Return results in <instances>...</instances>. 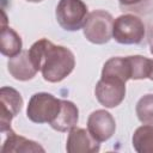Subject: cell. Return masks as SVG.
<instances>
[{"mask_svg":"<svg viewBox=\"0 0 153 153\" xmlns=\"http://www.w3.org/2000/svg\"><path fill=\"white\" fill-rule=\"evenodd\" d=\"M30 57L37 71L48 82H60L75 67L74 54L66 47L56 45L47 38L35 42L29 49Z\"/></svg>","mask_w":153,"mask_h":153,"instance_id":"6da1fadb","label":"cell"},{"mask_svg":"<svg viewBox=\"0 0 153 153\" xmlns=\"http://www.w3.org/2000/svg\"><path fill=\"white\" fill-rule=\"evenodd\" d=\"M87 130L97 141H106L115 134V118L106 110H96L91 112V115L87 118Z\"/></svg>","mask_w":153,"mask_h":153,"instance_id":"ba28073f","label":"cell"},{"mask_svg":"<svg viewBox=\"0 0 153 153\" xmlns=\"http://www.w3.org/2000/svg\"><path fill=\"white\" fill-rule=\"evenodd\" d=\"M94 94L103 106L116 108L126 97V81L115 76H102L96 85Z\"/></svg>","mask_w":153,"mask_h":153,"instance_id":"8992f818","label":"cell"},{"mask_svg":"<svg viewBox=\"0 0 153 153\" xmlns=\"http://www.w3.org/2000/svg\"><path fill=\"white\" fill-rule=\"evenodd\" d=\"M149 79L153 81V67H152V72H151V74H149Z\"/></svg>","mask_w":153,"mask_h":153,"instance_id":"ffe728a7","label":"cell"},{"mask_svg":"<svg viewBox=\"0 0 153 153\" xmlns=\"http://www.w3.org/2000/svg\"><path fill=\"white\" fill-rule=\"evenodd\" d=\"M78 121H79V110H78L76 105L71 100L62 99L61 110H60L59 115L49 124L53 129L65 133V131H69L72 128H74L76 126Z\"/></svg>","mask_w":153,"mask_h":153,"instance_id":"7c38bea8","label":"cell"},{"mask_svg":"<svg viewBox=\"0 0 153 153\" xmlns=\"http://www.w3.org/2000/svg\"><path fill=\"white\" fill-rule=\"evenodd\" d=\"M7 137L5 139L1 153H36L42 152L44 153L45 149L37 142L29 140L24 136L17 135L13 130L7 131Z\"/></svg>","mask_w":153,"mask_h":153,"instance_id":"8fae6325","label":"cell"},{"mask_svg":"<svg viewBox=\"0 0 153 153\" xmlns=\"http://www.w3.org/2000/svg\"><path fill=\"white\" fill-rule=\"evenodd\" d=\"M102 76H115L127 82L130 79V66L128 59L122 56L109 59L103 66Z\"/></svg>","mask_w":153,"mask_h":153,"instance_id":"5bb4252c","label":"cell"},{"mask_svg":"<svg viewBox=\"0 0 153 153\" xmlns=\"http://www.w3.org/2000/svg\"><path fill=\"white\" fill-rule=\"evenodd\" d=\"M23 97L13 87L4 86L0 90V105H1V116H0V129L1 133L12 130L11 122L23 108Z\"/></svg>","mask_w":153,"mask_h":153,"instance_id":"52a82bcc","label":"cell"},{"mask_svg":"<svg viewBox=\"0 0 153 153\" xmlns=\"http://www.w3.org/2000/svg\"><path fill=\"white\" fill-rule=\"evenodd\" d=\"M1 54L7 57H14L23 50V42L20 36L10 26L1 25V38H0Z\"/></svg>","mask_w":153,"mask_h":153,"instance_id":"4fadbf2b","label":"cell"},{"mask_svg":"<svg viewBox=\"0 0 153 153\" xmlns=\"http://www.w3.org/2000/svg\"><path fill=\"white\" fill-rule=\"evenodd\" d=\"M127 59L130 66V79L141 80V79L149 78V74L153 67V60L142 55L127 56Z\"/></svg>","mask_w":153,"mask_h":153,"instance_id":"2e32d148","label":"cell"},{"mask_svg":"<svg viewBox=\"0 0 153 153\" xmlns=\"http://www.w3.org/2000/svg\"><path fill=\"white\" fill-rule=\"evenodd\" d=\"M149 47H151L149 51L153 54V27H152V30H151V35H149Z\"/></svg>","mask_w":153,"mask_h":153,"instance_id":"d6986e66","label":"cell"},{"mask_svg":"<svg viewBox=\"0 0 153 153\" xmlns=\"http://www.w3.org/2000/svg\"><path fill=\"white\" fill-rule=\"evenodd\" d=\"M118 1H120L122 7H128V8H130L133 6H136V5L142 2V0H118Z\"/></svg>","mask_w":153,"mask_h":153,"instance_id":"ac0fdd59","label":"cell"},{"mask_svg":"<svg viewBox=\"0 0 153 153\" xmlns=\"http://www.w3.org/2000/svg\"><path fill=\"white\" fill-rule=\"evenodd\" d=\"M7 69L10 74L19 81L31 80L38 72L32 63L29 50H22L17 56L11 57L7 62Z\"/></svg>","mask_w":153,"mask_h":153,"instance_id":"30bf717a","label":"cell"},{"mask_svg":"<svg viewBox=\"0 0 153 153\" xmlns=\"http://www.w3.org/2000/svg\"><path fill=\"white\" fill-rule=\"evenodd\" d=\"M146 35L142 19L135 14H122L114 20L112 38L120 44H139Z\"/></svg>","mask_w":153,"mask_h":153,"instance_id":"277c9868","label":"cell"},{"mask_svg":"<svg viewBox=\"0 0 153 153\" xmlns=\"http://www.w3.org/2000/svg\"><path fill=\"white\" fill-rule=\"evenodd\" d=\"M55 16L59 25L63 30L78 31L84 26L88 11L82 0H60Z\"/></svg>","mask_w":153,"mask_h":153,"instance_id":"5b68a950","label":"cell"},{"mask_svg":"<svg viewBox=\"0 0 153 153\" xmlns=\"http://www.w3.org/2000/svg\"><path fill=\"white\" fill-rule=\"evenodd\" d=\"M131 143L137 153H153V126L139 127L133 134Z\"/></svg>","mask_w":153,"mask_h":153,"instance_id":"9a60e30c","label":"cell"},{"mask_svg":"<svg viewBox=\"0 0 153 153\" xmlns=\"http://www.w3.org/2000/svg\"><path fill=\"white\" fill-rule=\"evenodd\" d=\"M84 36L93 44H105L112 38L114 18L104 10H96L88 13L84 24Z\"/></svg>","mask_w":153,"mask_h":153,"instance_id":"3957f363","label":"cell"},{"mask_svg":"<svg viewBox=\"0 0 153 153\" xmlns=\"http://www.w3.org/2000/svg\"><path fill=\"white\" fill-rule=\"evenodd\" d=\"M62 99L56 98L48 92H37L31 96L26 116L33 123H50L53 122L61 110Z\"/></svg>","mask_w":153,"mask_h":153,"instance_id":"7a4b0ae2","label":"cell"},{"mask_svg":"<svg viewBox=\"0 0 153 153\" xmlns=\"http://www.w3.org/2000/svg\"><path fill=\"white\" fill-rule=\"evenodd\" d=\"M66 149L68 153H96L100 149V142L88 130L74 127L68 133Z\"/></svg>","mask_w":153,"mask_h":153,"instance_id":"9c48e42d","label":"cell"},{"mask_svg":"<svg viewBox=\"0 0 153 153\" xmlns=\"http://www.w3.org/2000/svg\"><path fill=\"white\" fill-rule=\"evenodd\" d=\"M26 1H29V2H41L42 0H26Z\"/></svg>","mask_w":153,"mask_h":153,"instance_id":"44dd1931","label":"cell"},{"mask_svg":"<svg viewBox=\"0 0 153 153\" xmlns=\"http://www.w3.org/2000/svg\"><path fill=\"white\" fill-rule=\"evenodd\" d=\"M135 111L141 123L153 126V94L142 96L136 103Z\"/></svg>","mask_w":153,"mask_h":153,"instance_id":"e0dca14e","label":"cell"}]
</instances>
